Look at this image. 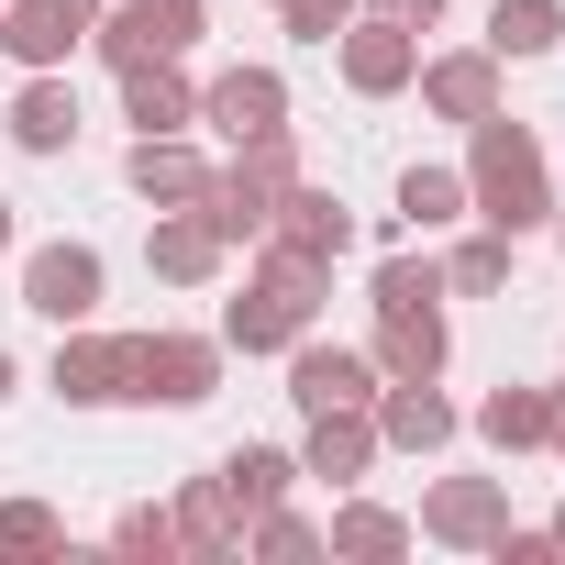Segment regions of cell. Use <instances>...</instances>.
Wrapping results in <instances>:
<instances>
[{"mask_svg": "<svg viewBox=\"0 0 565 565\" xmlns=\"http://www.w3.org/2000/svg\"><path fill=\"white\" fill-rule=\"evenodd\" d=\"M554 167H543V134L532 122H510V111H488V122H466V222H488V233H510V244H532V233H554Z\"/></svg>", "mask_w": 565, "mask_h": 565, "instance_id": "6da1fadb", "label": "cell"}, {"mask_svg": "<svg viewBox=\"0 0 565 565\" xmlns=\"http://www.w3.org/2000/svg\"><path fill=\"white\" fill-rule=\"evenodd\" d=\"M322 300H333V266H311V255H277V244H255L244 289L222 300V355H289L300 333H322Z\"/></svg>", "mask_w": 565, "mask_h": 565, "instance_id": "7a4b0ae2", "label": "cell"}, {"mask_svg": "<svg viewBox=\"0 0 565 565\" xmlns=\"http://www.w3.org/2000/svg\"><path fill=\"white\" fill-rule=\"evenodd\" d=\"M211 388H222V333H134V377H122L134 411H200Z\"/></svg>", "mask_w": 565, "mask_h": 565, "instance_id": "3957f363", "label": "cell"}, {"mask_svg": "<svg viewBox=\"0 0 565 565\" xmlns=\"http://www.w3.org/2000/svg\"><path fill=\"white\" fill-rule=\"evenodd\" d=\"M100 300H111V266H100V244H78V233H56V244H34L23 255V311L34 322H100Z\"/></svg>", "mask_w": 565, "mask_h": 565, "instance_id": "277c9868", "label": "cell"}, {"mask_svg": "<svg viewBox=\"0 0 565 565\" xmlns=\"http://www.w3.org/2000/svg\"><path fill=\"white\" fill-rule=\"evenodd\" d=\"M211 34V12H189V0H100V23H89V56L122 78L145 56H189Z\"/></svg>", "mask_w": 565, "mask_h": 565, "instance_id": "5b68a950", "label": "cell"}, {"mask_svg": "<svg viewBox=\"0 0 565 565\" xmlns=\"http://www.w3.org/2000/svg\"><path fill=\"white\" fill-rule=\"evenodd\" d=\"M322 56H333V78H344L355 100H399V89L422 78V34H411V23H388V12H355Z\"/></svg>", "mask_w": 565, "mask_h": 565, "instance_id": "8992f818", "label": "cell"}, {"mask_svg": "<svg viewBox=\"0 0 565 565\" xmlns=\"http://www.w3.org/2000/svg\"><path fill=\"white\" fill-rule=\"evenodd\" d=\"M499 78H510V67H499L488 45H422V78H411V89H422V111H433V122H455V134H466V122L510 111V100H499Z\"/></svg>", "mask_w": 565, "mask_h": 565, "instance_id": "52a82bcc", "label": "cell"}, {"mask_svg": "<svg viewBox=\"0 0 565 565\" xmlns=\"http://www.w3.org/2000/svg\"><path fill=\"white\" fill-rule=\"evenodd\" d=\"M122 377H134V333H100V322H67V333H56L45 388H56L67 411H122Z\"/></svg>", "mask_w": 565, "mask_h": 565, "instance_id": "ba28073f", "label": "cell"}, {"mask_svg": "<svg viewBox=\"0 0 565 565\" xmlns=\"http://www.w3.org/2000/svg\"><path fill=\"white\" fill-rule=\"evenodd\" d=\"M499 521H510V477H433L422 488V543H444V554H488L499 543Z\"/></svg>", "mask_w": 565, "mask_h": 565, "instance_id": "9c48e42d", "label": "cell"}, {"mask_svg": "<svg viewBox=\"0 0 565 565\" xmlns=\"http://www.w3.org/2000/svg\"><path fill=\"white\" fill-rule=\"evenodd\" d=\"M255 244H277V255H311V266H344V244H355V211H344V189H322V178H289Z\"/></svg>", "mask_w": 565, "mask_h": 565, "instance_id": "30bf717a", "label": "cell"}, {"mask_svg": "<svg viewBox=\"0 0 565 565\" xmlns=\"http://www.w3.org/2000/svg\"><path fill=\"white\" fill-rule=\"evenodd\" d=\"M89 23H100V0H0V56L67 67V56H89Z\"/></svg>", "mask_w": 565, "mask_h": 565, "instance_id": "8fae6325", "label": "cell"}, {"mask_svg": "<svg viewBox=\"0 0 565 565\" xmlns=\"http://www.w3.org/2000/svg\"><path fill=\"white\" fill-rule=\"evenodd\" d=\"M200 122H211L222 145H244V134H266V122H289V78H277L266 56H233V67L200 78Z\"/></svg>", "mask_w": 565, "mask_h": 565, "instance_id": "7c38bea8", "label": "cell"}, {"mask_svg": "<svg viewBox=\"0 0 565 565\" xmlns=\"http://www.w3.org/2000/svg\"><path fill=\"white\" fill-rule=\"evenodd\" d=\"M366 411H377V444H388V455H444V444L466 433V411L444 399V377H377Z\"/></svg>", "mask_w": 565, "mask_h": 565, "instance_id": "4fadbf2b", "label": "cell"}, {"mask_svg": "<svg viewBox=\"0 0 565 565\" xmlns=\"http://www.w3.org/2000/svg\"><path fill=\"white\" fill-rule=\"evenodd\" d=\"M289 399H300V411H366V399H377V355L300 333V344H289Z\"/></svg>", "mask_w": 565, "mask_h": 565, "instance_id": "5bb4252c", "label": "cell"}, {"mask_svg": "<svg viewBox=\"0 0 565 565\" xmlns=\"http://www.w3.org/2000/svg\"><path fill=\"white\" fill-rule=\"evenodd\" d=\"M122 178H134V200H145V211H200V189H211V156H200L189 134H134Z\"/></svg>", "mask_w": 565, "mask_h": 565, "instance_id": "9a60e30c", "label": "cell"}, {"mask_svg": "<svg viewBox=\"0 0 565 565\" xmlns=\"http://www.w3.org/2000/svg\"><path fill=\"white\" fill-rule=\"evenodd\" d=\"M300 422H311V433H300V477H322L333 499L388 455V444H377V411H300Z\"/></svg>", "mask_w": 565, "mask_h": 565, "instance_id": "2e32d148", "label": "cell"}, {"mask_svg": "<svg viewBox=\"0 0 565 565\" xmlns=\"http://www.w3.org/2000/svg\"><path fill=\"white\" fill-rule=\"evenodd\" d=\"M145 266L167 277V289H211V277L233 266V244L211 233V211H156L145 222Z\"/></svg>", "mask_w": 565, "mask_h": 565, "instance_id": "e0dca14e", "label": "cell"}, {"mask_svg": "<svg viewBox=\"0 0 565 565\" xmlns=\"http://www.w3.org/2000/svg\"><path fill=\"white\" fill-rule=\"evenodd\" d=\"M0 134H12L23 156H67V145H78V89H67V67H23Z\"/></svg>", "mask_w": 565, "mask_h": 565, "instance_id": "ac0fdd59", "label": "cell"}, {"mask_svg": "<svg viewBox=\"0 0 565 565\" xmlns=\"http://www.w3.org/2000/svg\"><path fill=\"white\" fill-rule=\"evenodd\" d=\"M122 122H134V134H189V122H200V78H189V56H145V67H122Z\"/></svg>", "mask_w": 565, "mask_h": 565, "instance_id": "d6986e66", "label": "cell"}, {"mask_svg": "<svg viewBox=\"0 0 565 565\" xmlns=\"http://www.w3.org/2000/svg\"><path fill=\"white\" fill-rule=\"evenodd\" d=\"M466 433H477L488 455H543V444H554V388H521V377H499V388L466 411Z\"/></svg>", "mask_w": 565, "mask_h": 565, "instance_id": "ffe728a7", "label": "cell"}, {"mask_svg": "<svg viewBox=\"0 0 565 565\" xmlns=\"http://www.w3.org/2000/svg\"><path fill=\"white\" fill-rule=\"evenodd\" d=\"M377 377H444V355H455V322H444V300H422V311H377Z\"/></svg>", "mask_w": 565, "mask_h": 565, "instance_id": "44dd1931", "label": "cell"}, {"mask_svg": "<svg viewBox=\"0 0 565 565\" xmlns=\"http://www.w3.org/2000/svg\"><path fill=\"white\" fill-rule=\"evenodd\" d=\"M455 222H466V167H399V189H388V244L455 233Z\"/></svg>", "mask_w": 565, "mask_h": 565, "instance_id": "7402d4cb", "label": "cell"}, {"mask_svg": "<svg viewBox=\"0 0 565 565\" xmlns=\"http://www.w3.org/2000/svg\"><path fill=\"white\" fill-rule=\"evenodd\" d=\"M422 532H411V510H377V499H333V521H322V554H344V565H388V554H411Z\"/></svg>", "mask_w": 565, "mask_h": 565, "instance_id": "603a6c76", "label": "cell"}, {"mask_svg": "<svg viewBox=\"0 0 565 565\" xmlns=\"http://www.w3.org/2000/svg\"><path fill=\"white\" fill-rule=\"evenodd\" d=\"M499 67H543L565 45V0H488V34H477Z\"/></svg>", "mask_w": 565, "mask_h": 565, "instance_id": "cb8c5ba5", "label": "cell"}, {"mask_svg": "<svg viewBox=\"0 0 565 565\" xmlns=\"http://www.w3.org/2000/svg\"><path fill=\"white\" fill-rule=\"evenodd\" d=\"M167 510H178V543H189V554H244V499L222 488V466H211V477H189Z\"/></svg>", "mask_w": 565, "mask_h": 565, "instance_id": "d4e9b609", "label": "cell"}, {"mask_svg": "<svg viewBox=\"0 0 565 565\" xmlns=\"http://www.w3.org/2000/svg\"><path fill=\"white\" fill-rule=\"evenodd\" d=\"M222 488L244 499V521L277 510V499L300 488V444H233V455H222Z\"/></svg>", "mask_w": 565, "mask_h": 565, "instance_id": "484cf974", "label": "cell"}, {"mask_svg": "<svg viewBox=\"0 0 565 565\" xmlns=\"http://www.w3.org/2000/svg\"><path fill=\"white\" fill-rule=\"evenodd\" d=\"M510 266H521V244L477 222V233H455V255H444V289H455V300H499V289H510Z\"/></svg>", "mask_w": 565, "mask_h": 565, "instance_id": "4316f807", "label": "cell"}, {"mask_svg": "<svg viewBox=\"0 0 565 565\" xmlns=\"http://www.w3.org/2000/svg\"><path fill=\"white\" fill-rule=\"evenodd\" d=\"M366 300H377V311H422V300H455V289H444V255H411V244H399V255L366 277Z\"/></svg>", "mask_w": 565, "mask_h": 565, "instance_id": "83f0119b", "label": "cell"}, {"mask_svg": "<svg viewBox=\"0 0 565 565\" xmlns=\"http://www.w3.org/2000/svg\"><path fill=\"white\" fill-rule=\"evenodd\" d=\"M111 554H134V565H178V554H189V543H178V510L134 499V510L111 521Z\"/></svg>", "mask_w": 565, "mask_h": 565, "instance_id": "f1b7e54d", "label": "cell"}, {"mask_svg": "<svg viewBox=\"0 0 565 565\" xmlns=\"http://www.w3.org/2000/svg\"><path fill=\"white\" fill-rule=\"evenodd\" d=\"M244 554H322V521L277 499V510H255V521H244Z\"/></svg>", "mask_w": 565, "mask_h": 565, "instance_id": "f546056e", "label": "cell"}, {"mask_svg": "<svg viewBox=\"0 0 565 565\" xmlns=\"http://www.w3.org/2000/svg\"><path fill=\"white\" fill-rule=\"evenodd\" d=\"M0 554H67V521L45 499H0Z\"/></svg>", "mask_w": 565, "mask_h": 565, "instance_id": "4dcf8cb0", "label": "cell"}, {"mask_svg": "<svg viewBox=\"0 0 565 565\" xmlns=\"http://www.w3.org/2000/svg\"><path fill=\"white\" fill-rule=\"evenodd\" d=\"M355 12H366V0H277V23H289L300 45H333V34H344Z\"/></svg>", "mask_w": 565, "mask_h": 565, "instance_id": "1f68e13d", "label": "cell"}, {"mask_svg": "<svg viewBox=\"0 0 565 565\" xmlns=\"http://www.w3.org/2000/svg\"><path fill=\"white\" fill-rule=\"evenodd\" d=\"M499 565H554V532H521V521H499V543H488Z\"/></svg>", "mask_w": 565, "mask_h": 565, "instance_id": "d6a6232c", "label": "cell"}, {"mask_svg": "<svg viewBox=\"0 0 565 565\" xmlns=\"http://www.w3.org/2000/svg\"><path fill=\"white\" fill-rule=\"evenodd\" d=\"M366 12H388V23H411V34H433V23H444V0H366Z\"/></svg>", "mask_w": 565, "mask_h": 565, "instance_id": "836d02e7", "label": "cell"}, {"mask_svg": "<svg viewBox=\"0 0 565 565\" xmlns=\"http://www.w3.org/2000/svg\"><path fill=\"white\" fill-rule=\"evenodd\" d=\"M543 455H565V377H554V444H543Z\"/></svg>", "mask_w": 565, "mask_h": 565, "instance_id": "e575fe53", "label": "cell"}, {"mask_svg": "<svg viewBox=\"0 0 565 565\" xmlns=\"http://www.w3.org/2000/svg\"><path fill=\"white\" fill-rule=\"evenodd\" d=\"M12 388H23V366H12V355H0V411H12Z\"/></svg>", "mask_w": 565, "mask_h": 565, "instance_id": "d590c367", "label": "cell"}, {"mask_svg": "<svg viewBox=\"0 0 565 565\" xmlns=\"http://www.w3.org/2000/svg\"><path fill=\"white\" fill-rule=\"evenodd\" d=\"M12 244H23V222H12V200H0V255H12Z\"/></svg>", "mask_w": 565, "mask_h": 565, "instance_id": "8d00e7d4", "label": "cell"}, {"mask_svg": "<svg viewBox=\"0 0 565 565\" xmlns=\"http://www.w3.org/2000/svg\"><path fill=\"white\" fill-rule=\"evenodd\" d=\"M543 532H554V554H565V499H554V521H543Z\"/></svg>", "mask_w": 565, "mask_h": 565, "instance_id": "74e56055", "label": "cell"}, {"mask_svg": "<svg viewBox=\"0 0 565 565\" xmlns=\"http://www.w3.org/2000/svg\"><path fill=\"white\" fill-rule=\"evenodd\" d=\"M554 244H565V211H554Z\"/></svg>", "mask_w": 565, "mask_h": 565, "instance_id": "f35d334b", "label": "cell"}, {"mask_svg": "<svg viewBox=\"0 0 565 565\" xmlns=\"http://www.w3.org/2000/svg\"><path fill=\"white\" fill-rule=\"evenodd\" d=\"M189 12H211V0H189Z\"/></svg>", "mask_w": 565, "mask_h": 565, "instance_id": "ab89813d", "label": "cell"}]
</instances>
